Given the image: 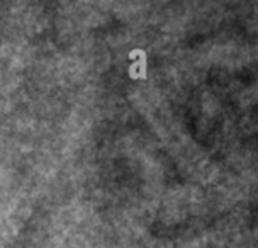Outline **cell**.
<instances>
[{
	"label": "cell",
	"instance_id": "cell-1",
	"mask_svg": "<svg viewBox=\"0 0 258 248\" xmlns=\"http://www.w3.org/2000/svg\"><path fill=\"white\" fill-rule=\"evenodd\" d=\"M129 58L136 59L138 61L133 63L131 67H129V77H131L133 80H146L148 79V72H146V65H148V58H146V51L145 49H133L131 53H129Z\"/></svg>",
	"mask_w": 258,
	"mask_h": 248
}]
</instances>
